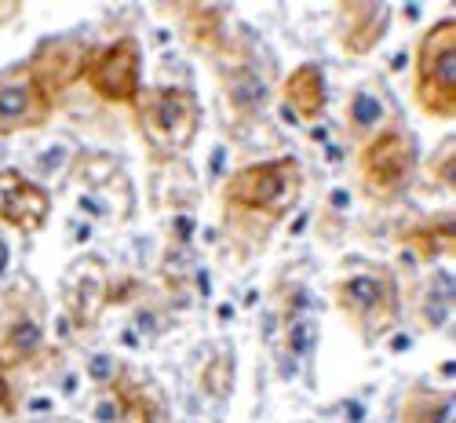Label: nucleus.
Here are the masks:
<instances>
[{
    "label": "nucleus",
    "mask_w": 456,
    "mask_h": 423,
    "mask_svg": "<svg viewBox=\"0 0 456 423\" xmlns=\"http://www.w3.org/2000/svg\"><path fill=\"white\" fill-rule=\"evenodd\" d=\"M135 125L158 161H172L190 150L201 125V106L190 88H146L135 99Z\"/></svg>",
    "instance_id": "1"
},
{
    "label": "nucleus",
    "mask_w": 456,
    "mask_h": 423,
    "mask_svg": "<svg viewBox=\"0 0 456 423\" xmlns=\"http://www.w3.org/2000/svg\"><path fill=\"white\" fill-rule=\"evenodd\" d=\"M299 190H303L299 161L278 158V161H259V165L238 168L223 183V201L238 212L267 216V223H278L296 208Z\"/></svg>",
    "instance_id": "2"
},
{
    "label": "nucleus",
    "mask_w": 456,
    "mask_h": 423,
    "mask_svg": "<svg viewBox=\"0 0 456 423\" xmlns=\"http://www.w3.org/2000/svg\"><path fill=\"white\" fill-rule=\"evenodd\" d=\"M412 99L428 118H456V19H438L416 45Z\"/></svg>",
    "instance_id": "3"
},
{
    "label": "nucleus",
    "mask_w": 456,
    "mask_h": 423,
    "mask_svg": "<svg viewBox=\"0 0 456 423\" xmlns=\"http://www.w3.org/2000/svg\"><path fill=\"white\" fill-rule=\"evenodd\" d=\"M416 165H420V158H416V142L409 128L384 125L376 135L365 139L358 153V179L376 205H391L409 190Z\"/></svg>",
    "instance_id": "4"
},
{
    "label": "nucleus",
    "mask_w": 456,
    "mask_h": 423,
    "mask_svg": "<svg viewBox=\"0 0 456 423\" xmlns=\"http://www.w3.org/2000/svg\"><path fill=\"white\" fill-rule=\"evenodd\" d=\"M332 299L365 339H379L398 321V285L384 266H362L344 274L332 285Z\"/></svg>",
    "instance_id": "5"
},
{
    "label": "nucleus",
    "mask_w": 456,
    "mask_h": 423,
    "mask_svg": "<svg viewBox=\"0 0 456 423\" xmlns=\"http://www.w3.org/2000/svg\"><path fill=\"white\" fill-rule=\"evenodd\" d=\"M85 81L88 88L113 102V106H135L139 92H142V52H139V41L135 37H121L113 41L110 48L95 52L85 59Z\"/></svg>",
    "instance_id": "6"
},
{
    "label": "nucleus",
    "mask_w": 456,
    "mask_h": 423,
    "mask_svg": "<svg viewBox=\"0 0 456 423\" xmlns=\"http://www.w3.org/2000/svg\"><path fill=\"white\" fill-rule=\"evenodd\" d=\"M52 95L41 88L29 62L0 73V135L45 128L52 118Z\"/></svg>",
    "instance_id": "7"
},
{
    "label": "nucleus",
    "mask_w": 456,
    "mask_h": 423,
    "mask_svg": "<svg viewBox=\"0 0 456 423\" xmlns=\"http://www.w3.org/2000/svg\"><path fill=\"white\" fill-rule=\"evenodd\" d=\"M52 216V194L41 186L26 179L15 168L0 172V223L19 230V234H37V230L48 226Z\"/></svg>",
    "instance_id": "8"
},
{
    "label": "nucleus",
    "mask_w": 456,
    "mask_h": 423,
    "mask_svg": "<svg viewBox=\"0 0 456 423\" xmlns=\"http://www.w3.org/2000/svg\"><path fill=\"white\" fill-rule=\"evenodd\" d=\"M0 351L12 362H33L45 351V318L37 314V303L8 299V311L0 318Z\"/></svg>",
    "instance_id": "9"
},
{
    "label": "nucleus",
    "mask_w": 456,
    "mask_h": 423,
    "mask_svg": "<svg viewBox=\"0 0 456 423\" xmlns=\"http://www.w3.org/2000/svg\"><path fill=\"white\" fill-rule=\"evenodd\" d=\"M344 15V26H339V41L351 55H365L372 52L387 33L391 22V8L387 4H344L339 8Z\"/></svg>",
    "instance_id": "10"
},
{
    "label": "nucleus",
    "mask_w": 456,
    "mask_h": 423,
    "mask_svg": "<svg viewBox=\"0 0 456 423\" xmlns=\"http://www.w3.org/2000/svg\"><path fill=\"white\" fill-rule=\"evenodd\" d=\"M281 99L299 121H318L325 113V106H329V88H325L322 69L314 62L296 66L281 85Z\"/></svg>",
    "instance_id": "11"
},
{
    "label": "nucleus",
    "mask_w": 456,
    "mask_h": 423,
    "mask_svg": "<svg viewBox=\"0 0 456 423\" xmlns=\"http://www.w3.org/2000/svg\"><path fill=\"white\" fill-rule=\"evenodd\" d=\"M29 69L37 73L41 88L55 99L59 88H66L73 77H81V73H85V55L73 48V45H66V41H52V45H45L41 52L33 55Z\"/></svg>",
    "instance_id": "12"
},
{
    "label": "nucleus",
    "mask_w": 456,
    "mask_h": 423,
    "mask_svg": "<svg viewBox=\"0 0 456 423\" xmlns=\"http://www.w3.org/2000/svg\"><path fill=\"white\" fill-rule=\"evenodd\" d=\"M223 92H226V102H231V110L238 113V118H256V113L267 110V99H271L267 81L248 66L226 69L223 73Z\"/></svg>",
    "instance_id": "13"
},
{
    "label": "nucleus",
    "mask_w": 456,
    "mask_h": 423,
    "mask_svg": "<svg viewBox=\"0 0 456 423\" xmlns=\"http://www.w3.org/2000/svg\"><path fill=\"white\" fill-rule=\"evenodd\" d=\"M398 419L402 423H452V395L428 387V383H416L402 398Z\"/></svg>",
    "instance_id": "14"
},
{
    "label": "nucleus",
    "mask_w": 456,
    "mask_h": 423,
    "mask_svg": "<svg viewBox=\"0 0 456 423\" xmlns=\"http://www.w3.org/2000/svg\"><path fill=\"white\" fill-rule=\"evenodd\" d=\"M102 266L95 271V278H85V263L73 266V274L66 281V299H69V314L77 318L81 325H88L95 314H99V306H102Z\"/></svg>",
    "instance_id": "15"
},
{
    "label": "nucleus",
    "mask_w": 456,
    "mask_h": 423,
    "mask_svg": "<svg viewBox=\"0 0 456 423\" xmlns=\"http://www.w3.org/2000/svg\"><path fill=\"white\" fill-rule=\"evenodd\" d=\"M387 121V106L372 88H354L351 99H347V132L358 135V139H369L384 128Z\"/></svg>",
    "instance_id": "16"
},
{
    "label": "nucleus",
    "mask_w": 456,
    "mask_h": 423,
    "mask_svg": "<svg viewBox=\"0 0 456 423\" xmlns=\"http://www.w3.org/2000/svg\"><path fill=\"white\" fill-rule=\"evenodd\" d=\"M420 318L428 329H438L445 318H449V303H452V285H449V274H435L424 299H420Z\"/></svg>",
    "instance_id": "17"
},
{
    "label": "nucleus",
    "mask_w": 456,
    "mask_h": 423,
    "mask_svg": "<svg viewBox=\"0 0 456 423\" xmlns=\"http://www.w3.org/2000/svg\"><path fill=\"white\" fill-rule=\"evenodd\" d=\"M412 241H416V252H420L424 259H435L438 252H449L452 248V223H449V216H442V223L424 226Z\"/></svg>",
    "instance_id": "18"
},
{
    "label": "nucleus",
    "mask_w": 456,
    "mask_h": 423,
    "mask_svg": "<svg viewBox=\"0 0 456 423\" xmlns=\"http://www.w3.org/2000/svg\"><path fill=\"white\" fill-rule=\"evenodd\" d=\"M314 336H318V325L311 318H289V332H285V347L296 354V358H307L314 351Z\"/></svg>",
    "instance_id": "19"
},
{
    "label": "nucleus",
    "mask_w": 456,
    "mask_h": 423,
    "mask_svg": "<svg viewBox=\"0 0 456 423\" xmlns=\"http://www.w3.org/2000/svg\"><path fill=\"white\" fill-rule=\"evenodd\" d=\"M88 376L99 383V387L106 391V387H113V379L121 376V369H118V362H113L110 354H95L92 362H88Z\"/></svg>",
    "instance_id": "20"
},
{
    "label": "nucleus",
    "mask_w": 456,
    "mask_h": 423,
    "mask_svg": "<svg viewBox=\"0 0 456 423\" xmlns=\"http://www.w3.org/2000/svg\"><path fill=\"white\" fill-rule=\"evenodd\" d=\"M121 416H125V405L118 402V391H102L99 395V402H95V419L99 423H121Z\"/></svg>",
    "instance_id": "21"
},
{
    "label": "nucleus",
    "mask_w": 456,
    "mask_h": 423,
    "mask_svg": "<svg viewBox=\"0 0 456 423\" xmlns=\"http://www.w3.org/2000/svg\"><path fill=\"white\" fill-rule=\"evenodd\" d=\"M15 409H19V395H15L12 379H8L4 362H0V419H12V416H15Z\"/></svg>",
    "instance_id": "22"
},
{
    "label": "nucleus",
    "mask_w": 456,
    "mask_h": 423,
    "mask_svg": "<svg viewBox=\"0 0 456 423\" xmlns=\"http://www.w3.org/2000/svg\"><path fill=\"white\" fill-rule=\"evenodd\" d=\"M449 153H452V142H445V146L438 150V158L431 161V172H435V179H438L442 186H452V175H449Z\"/></svg>",
    "instance_id": "23"
},
{
    "label": "nucleus",
    "mask_w": 456,
    "mask_h": 423,
    "mask_svg": "<svg viewBox=\"0 0 456 423\" xmlns=\"http://www.w3.org/2000/svg\"><path fill=\"white\" fill-rule=\"evenodd\" d=\"M8 266H12V248H8V241L0 238V278L8 274Z\"/></svg>",
    "instance_id": "24"
}]
</instances>
